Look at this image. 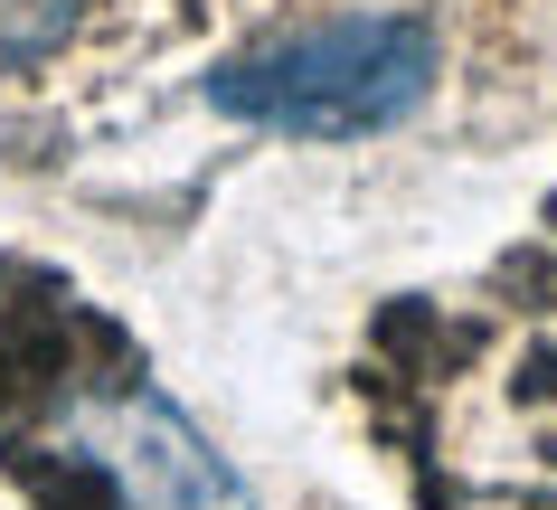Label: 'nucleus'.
I'll return each instance as SVG.
<instances>
[{
  "mask_svg": "<svg viewBox=\"0 0 557 510\" xmlns=\"http://www.w3.org/2000/svg\"><path fill=\"white\" fill-rule=\"evenodd\" d=\"M435 86V29L407 10H350V20H312L246 48V58L208 66V104L294 142H359L407 123Z\"/></svg>",
  "mask_w": 557,
  "mask_h": 510,
  "instance_id": "1",
  "label": "nucleus"
},
{
  "mask_svg": "<svg viewBox=\"0 0 557 510\" xmlns=\"http://www.w3.org/2000/svg\"><path fill=\"white\" fill-rule=\"evenodd\" d=\"M66 445L114 482L123 510H256V492L236 482V463L180 416L161 388H104L66 416Z\"/></svg>",
  "mask_w": 557,
  "mask_h": 510,
  "instance_id": "2",
  "label": "nucleus"
},
{
  "mask_svg": "<svg viewBox=\"0 0 557 510\" xmlns=\"http://www.w3.org/2000/svg\"><path fill=\"white\" fill-rule=\"evenodd\" d=\"M76 20H86V0H0V76L58 58L76 38Z\"/></svg>",
  "mask_w": 557,
  "mask_h": 510,
  "instance_id": "3",
  "label": "nucleus"
}]
</instances>
